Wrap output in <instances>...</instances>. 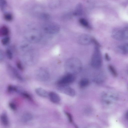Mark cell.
<instances>
[{"label":"cell","mask_w":128,"mask_h":128,"mask_svg":"<svg viewBox=\"0 0 128 128\" xmlns=\"http://www.w3.org/2000/svg\"><path fill=\"white\" fill-rule=\"evenodd\" d=\"M4 20L7 21H10L13 19V16L10 13L7 12L4 14Z\"/></svg>","instance_id":"22"},{"label":"cell","mask_w":128,"mask_h":128,"mask_svg":"<svg viewBox=\"0 0 128 128\" xmlns=\"http://www.w3.org/2000/svg\"><path fill=\"white\" fill-rule=\"evenodd\" d=\"M58 2H59L56 0H55L53 1L50 3V6L52 8H55L57 6H58L59 4Z\"/></svg>","instance_id":"31"},{"label":"cell","mask_w":128,"mask_h":128,"mask_svg":"<svg viewBox=\"0 0 128 128\" xmlns=\"http://www.w3.org/2000/svg\"><path fill=\"white\" fill-rule=\"evenodd\" d=\"M93 38L87 34H83L79 37L78 42L81 45H87L92 42Z\"/></svg>","instance_id":"10"},{"label":"cell","mask_w":128,"mask_h":128,"mask_svg":"<svg viewBox=\"0 0 128 128\" xmlns=\"http://www.w3.org/2000/svg\"><path fill=\"white\" fill-rule=\"evenodd\" d=\"M25 37L28 42L36 43L40 41L42 38V35L38 31L32 30L26 32Z\"/></svg>","instance_id":"5"},{"label":"cell","mask_w":128,"mask_h":128,"mask_svg":"<svg viewBox=\"0 0 128 128\" xmlns=\"http://www.w3.org/2000/svg\"><path fill=\"white\" fill-rule=\"evenodd\" d=\"M64 112L67 116L70 122L72 123L73 122V120L72 116L71 114L69 112L66 111H65Z\"/></svg>","instance_id":"28"},{"label":"cell","mask_w":128,"mask_h":128,"mask_svg":"<svg viewBox=\"0 0 128 128\" xmlns=\"http://www.w3.org/2000/svg\"><path fill=\"white\" fill-rule=\"evenodd\" d=\"M24 98L30 100H32V98L31 95L27 92L24 91L20 94Z\"/></svg>","instance_id":"25"},{"label":"cell","mask_w":128,"mask_h":128,"mask_svg":"<svg viewBox=\"0 0 128 128\" xmlns=\"http://www.w3.org/2000/svg\"><path fill=\"white\" fill-rule=\"evenodd\" d=\"M32 118V114L30 112H27L23 115L22 118V120L23 122L26 123L31 120Z\"/></svg>","instance_id":"15"},{"label":"cell","mask_w":128,"mask_h":128,"mask_svg":"<svg viewBox=\"0 0 128 128\" xmlns=\"http://www.w3.org/2000/svg\"><path fill=\"white\" fill-rule=\"evenodd\" d=\"M11 68L13 74L18 80L21 81L24 80L23 78L16 70L12 67Z\"/></svg>","instance_id":"18"},{"label":"cell","mask_w":128,"mask_h":128,"mask_svg":"<svg viewBox=\"0 0 128 128\" xmlns=\"http://www.w3.org/2000/svg\"><path fill=\"white\" fill-rule=\"evenodd\" d=\"M9 32L8 27L6 26H2L0 28V35L2 36H6Z\"/></svg>","instance_id":"17"},{"label":"cell","mask_w":128,"mask_h":128,"mask_svg":"<svg viewBox=\"0 0 128 128\" xmlns=\"http://www.w3.org/2000/svg\"><path fill=\"white\" fill-rule=\"evenodd\" d=\"M75 77L73 74L67 73L57 81L58 86H68L74 80Z\"/></svg>","instance_id":"8"},{"label":"cell","mask_w":128,"mask_h":128,"mask_svg":"<svg viewBox=\"0 0 128 128\" xmlns=\"http://www.w3.org/2000/svg\"><path fill=\"white\" fill-rule=\"evenodd\" d=\"M79 22L82 26L85 27H88L89 26V24L88 21L85 19L81 18L79 20Z\"/></svg>","instance_id":"23"},{"label":"cell","mask_w":128,"mask_h":128,"mask_svg":"<svg viewBox=\"0 0 128 128\" xmlns=\"http://www.w3.org/2000/svg\"><path fill=\"white\" fill-rule=\"evenodd\" d=\"M35 91L36 94L39 96L43 98H46L48 96L47 92L44 88H38L36 89Z\"/></svg>","instance_id":"12"},{"label":"cell","mask_w":128,"mask_h":128,"mask_svg":"<svg viewBox=\"0 0 128 128\" xmlns=\"http://www.w3.org/2000/svg\"><path fill=\"white\" fill-rule=\"evenodd\" d=\"M16 65L18 68L20 70H24L23 66L20 61L18 60L16 62Z\"/></svg>","instance_id":"29"},{"label":"cell","mask_w":128,"mask_h":128,"mask_svg":"<svg viewBox=\"0 0 128 128\" xmlns=\"http://www.w3.org/2000/svg\"><path fill=\"white\" fill-rule=\"evenodd\" d=\"M6 54L8 58L11 60L12 58L13 55L11 51L9 49H8L6 51Z\"/></svg>","instance_id":"27"},{"label":"cell","mask_w":128,"mask_h":128,"mask_svg":"<svg viewBox=\"0 0 128 128\" xmlns=\"http://www.w3.org/2000/svg\"><path fill=\"white\" fill-rule=\"evenodd\" d=\"M38 16L40 18L43 20H48L50 17V16L49 14L45 13H40Z\"/></svg>","instance_id":"21"},{"label":"cell","mask_w":128,"mask_h":128,"mask_svg":"<svg viewBox=\"0 0 128 128\" xmlns=\"http://www.w3.org/2000/svg\"><path fill=\"white\" fill-rule=\"evenodd\" d=\"M20 48L23 52L24 61L27 64L32 66L37 63L39 55L36 49L32 46L28 42L22 43Z\"/></svg>","instance_id":"1"},{"label":"cell","mask_w":128,"mask_h":128,"mask_svg":"<svg viewBox=\"0 0 128 128\" xmlns=\"http://www.w3.org/2000/svg\"><path fill=\"white\" fill-rule=\"evenodd\" d=\"M14 88L15 86L12 85H9L8 86V91L10 92H14Z\"/></svg>","instance_id":"32"},{"label":"cell","mask_w":128,"mask_h":128,"mask_svg":"<svg viewBox=\"0 0 128 128\" xmlns=\"http://www.w3.org/2000/svg\"><path fill=\"white\" fill-rule=\"evenodd\" d=\"M58 90L60 92L70 96L73 97L76 94L75 90L68 86H58Z\"/></svg>","instance_id":"9"},{"label":"cell","mask_w":128,"mask_h":128,"mask_svg":"<svg viewBox=\"0 0 128 128\" xmlns=\"http://www.w3.org/2000/svg\"><path fill=\"white\" fill-rule=\"evenodd\" d=\"M44 31L50 34H55L60 31V27L59 25L56 22H50L45 24L43 26Z\"/></svg>","instance_id":"7"},{"label":"cell","mask_w":128,"mask_h":128,"mask_svg":"<svg viewBox=\"0 0 128 128\" xmlns=\"http://www.w3.org/2000/svg\"><path fill=\"white\" fill-rule=\"evenodd\" d=\"M128 32V27L122 28H116L112 31V36L114 39L119 40L127 39Z\"/></svg>","instance_id":"4"},{"label":"cell","mask_w":128,"mask_h":128,"mask_svg":"<svg viewBox=\"0 0 128 128\" xmlns=\"http://www.w3.org/2000/svg\"><path fill=\"white\" fill-rule=\"evenodd\" d=\"M105 59L108 61H109L110 60V57L107 53H106L105 54Z\"/></svg>","instance_id":"34"},{"label":"cell","mask_w":128,"mask_h":128,"mask_svg":"<svg viewBox=\"0 0 128 128\" xmlns=\"http://www.w3.org/2000/svg\"><path fill=\"white\" fill-rule=\"evenodd\" d=\"M7 6L6 0H0V8L1 10L4 11Z\"/></svg>","instance_id":"24"},{"label":"cell","mask_w":128,"mask_h":128,"mask_svg":"<svg viewBox=\"0 0 128 128\" xmlns=\"http://www.w3.org/2000/svg\"><path fill=\"white\" fill-rule=\"evenodd\" d=\"M48 96L50 100L53 103H57L60 101V98L59 96L56 93L51 92L48 94Z\"/></svg>","instance_id":"11"},{"label":"cell","mask_w":128,"mask_h":128,"mask_svg":"<svg viewBox=\"0 0 128 128\" xmlns=\"http://www.w3.org/2000/svg\"><path fill=\"white\" fill-rule=\"evenodd\" d=\"M117 49L120 53L124 54H126L128 52V44H125L118 46Z\"/></svg>","instance_id":"14"},{"label":"cell","mask_w":128,"mask_h":128,"mask_svg":"<svg viewBox=\"0 0 128 128\" xmlns=\"http://www.w3.org/2000/svg\"><path fill=\"white\" fill-rule=\"evenodd\" d=\"M9 106L10 108L13 110H15L16 109V104L14 103L10 102L9 104Z\"/></svg>","instance_id":"30"},{"label":"cell","mask_w":128,"mask_h":128,"mask_svg":"<svg viewBox=\"0 0 128 128\" xmlns=\"http://www.w3.org/2000/svg\"><path fill=\"white\" fill-rule=\"evenodd\" d=\"M89 83V80L86 78L81 80L79 83L80 86L82 88L85 87L88 85Z\"/></svg>","instance_id":"19"},{"label":"cell","mask_w":128,"mask_h":128,"mask_svg":"<svg viewBox=\"0 0 128 128\" xmlns=\"http://www.w3.org/2000/svg\"><path fill=\"white\" fill-rule=\"evenodd\" d=\"M36 79L40 82H45L48 81L50 77L48 70L46 69L41 68L37 69L35 72Z\"/></svg>","instance_id":"6"},{"label":"cell","mask_w":128,"mask_h":128,"mask_svg":"<svg viewBox=\"0 0 128 128\" xmlns=\"http://www.w3.org/2000/svg\"><path fill=\"white\" fill-rule=\"evenodd\" d=\"M0 119L2 123L5 126L9 124V121L7 114L6 113H2L0 116Z\"/></svg>","instance_id":"16"},{"label":"cell","mask_w":128,"mask_h":128,"mask_svg":"<svg viewBox=\"0 0 128 128\" xmlns=\"http://www.w3.org/2000/svg\"><path fill=\"white\" fill-rule=\"evenodd\" d=\"M10 38L8 36H5L1 40V42L2 44L4 45L7 44L10 41Z\"/></svg>","instance_id":"26"},{"label":"cell","mask_w":128,"mask_h":128,"mask_svg":"<svg viewBox=\"0 0 128 128\" xmlns=\"http://www.w3.org/2000/svg\"><path fill=\"white\" fill-rule=\"evenodd\" d=\"M108 70L115 77L117 76L118 74L114 67L112 65L109 64L108 65Z\"/></svg>","instance_id":"20"},{"label":"cell","mask_w":128,"mask_h":128,"mask_svg":"<svg viewBox=\"0 0 128 128\" xmlns=\"http://www.w3.org/2000/svg\"><path fill=\"white\" fill-rule=\"evenodd\" d=\"M102 54L99 47L96 46L91 59V64L94 68H98L102 65Z\"/></svg>","instance_id":"3"},{"label":"cell","mask_w":128,"mask_h":128,"mask_svg":"<svg viewBox=\"0 0 128 128\" xmlns=\"http://www.w3.org/2000/svg\"><path fill=\"white\" fill-rule=\"evenodd\" d=\"M4 54L2 51L0 50V61L4 59Z\"/></svg>","instance_id":"33"},{"label":"cell","mask_w":128,"mask_h":128,"mask_svg":"<svg viewBox=\"0 0 128 128\" xmlns=\"http://www.w3.org/2000/svg\"><path fill=\"white\" fill-rule=\"evenodd\" d=\"M65 68L68 73H72V72H76L80 70L82 64L78 59L72 58L68 59L66 61L64 65Z\"/></svg>","instance_id":"2"},{"label":"cell","mask_w":128,"mask_h":128,"mask_svg":"<svg viewBox=\"0 0 128 128\" xmlns=\"http://www.w3.org/2000/svg\"><path fill=\"white\" fill-rule=\"evenodd\" d=\"M82 4L81 3H79L76 6L73 14L75 16H79L82 14Z\"/></svg>","instance_id":"13"}]
</instances>
